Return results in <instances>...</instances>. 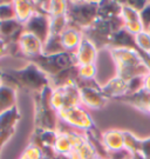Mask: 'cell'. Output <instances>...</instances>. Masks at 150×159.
Instances as JSON below:
<instances>
[{
    "label": "cell",
    "mask_w": 150,
    "mask_h": 159,
    "mask_svg": "<svg viewBox=\"0 0 150 159\" xmlns=\"http://www.w3.org/2000/svg\"><path fill=\"white\" fill-rule=\"evenodd\" d=\"M67 7H68V1H49L48 16L50 18L65 16L67 13Z\"/></svg>",
    "instance_id": "33"
},
{
    "label": "cell",
    "mask_w": 150,
    "mask_h": 159,
    "mask_svg": "<svg viewBox=\"0 0 150 159\" xmlns=\"http://www.w3.org/2000/svg\"><path fill=\"white\" fill-rule=\"evenodd\" d=\"M147 114H150V99L148 102V106H147Z\"/></svg>",
    "instance_id": "43"
},
{
    "label": "cell",
    "mask_w": 150,
    "mask_h": 159,
    "mask_svg": "<svg viewBox=\"0 0 150 159\" xmlns=\"http://www.w3.org/2000/svg\"><path fill=\"white\" fill-rule=\"evenodd\" d=\"M102 143L108 153H114L124 150L123 130L110 129L102 132Z\"/></svg>",
    "instance_id": "16"
},
{
    "label": "cell",
    "mask_w": 150,
    "mask_h": 159,
    "mask_svg": "<svg viewBox=\"0 0 150 159\" xmlns=\"http://www.w3.org/2000/svg\"><path fill=\"white\" fill-rule=\"evenodd\" d=\"M15 130H10V131H4V132H0V154L4 146L6 145V143L11 139L12 137L14 136Z\"/></svg>",
    "instance_id": "38"
},
{
    "label": "cell",
    "mask_w": 150,
    "mask_h": 159,
    "mask_svg": "<svg viewBox=\"0 0 150 159\" xmlns=\"http://www.w3.org/2000/svg\"><path fill=\"white\" fill-rule=\"evenodd\" d=\"M76 65H88V64H96L99 58V50L95 45L89 41L87 38L81 40V44L78 47L76 52L74 53Z\"/></svg>",
    "instance_id": "12"
},
{
    "label": "cell",
    "mask_w": 150,
    "mask_h": 159,
    "mask_svg": "<svg viewBox=\"0 0 150 159\" xmlns=\"http://www.w3.org/2000/svg\"><path fill=\"white\" fill-rule=\"evenodd\" d=\"M135 41L141 51L150 54V33L148 31L143 30L142 32L135 34Z\"/></svg>",
    "instance_id": "32"
},
{
    "label": "cell",
    "mask_w": 150,
    "mask_h": 159,
    "mask_svg": "<svg viewBox=\"0 0 150 159\" xmlns=\"http://www.w3.org/2000/svg\"><path fill=\"white\" fill-rule=\"evenodd\" d=\"M80 100H81V106L87 108L88 111L89 110L97 111L106 107L109 99L106 98V96L102 93L101 89L84 86L80 87Z\"/></svg>",
    "instance_id": "10"
},
{
    "label": "cell",
    "mask_w": 150,
    "mask_h": 159,
    "mask_svg": "<svg viewBox=\"0 0 150 159\" xmlns=\"http://www.w3.org/2000/svg\"><path fill=\"white\" fill-rule=\"evenodd\" d=\"M139 18L143 29L147 31L150 27V1H147L145 6L139 11Z\"/></svg>",
    "instance_id": "36"
},
{
    "label": "cell",
    "mask_w": 150,
    "mask_h": 159,
    "mask_svg": "<svg viewBox=\"0 0 150 159\" xmlns=\"http://www.w3.org/2000/svg\"><path fill=\"white\" fill-rule=\"evenodd\" d=\"M130 159H143V158H142V157H141L139 154H133Z\"/></svg>",
    "instance_id": "42"
},
{
    "label": "cell",
    "mask_w": 150,
    "mask_h": 159,
    "mask_svg": "<svg viewBox=\"0 0 150 159\" xmlns=\"http://www.w3.org/2000/svg\"><path fill=\"white\" fill-rule=\"evenodd\" d=\"M1 77H2V70H0V84H1Z\"/></svg>",
    "instance_id": "45"
},
{
    "label": "cell",
    "mask_w": 150,
    "mask_h": 159,
    "mask_svg": "<svg viewBox=\"0 0 150 159\" xmlns=\"http://www.w3.org/2000/svg\"><path fill=\"white\" fill-rule=\"evenodd\" d=\"M108 52L115 64L116 75L126 81L137 77H144L150 72L139 52L131 48H108Z\"/></svg>",
    "instance_id": "2"
},
{
    "label": "cell",
    "mask_w": 150,
    "mask_h": 159,
    "mask_svg": "<svg viewBox=\"0 0 150 159\" xmlns=\"http://www.w3.org/2000/svg\"><path fill=\"white\" fill-rule=\"evenodd\" d=\"M24 31V24L17 19L0 21V39L4 40L6 44H18Z\"/></svg>",
    "instance_id": "13"
},
{
    "label": "cell",
    "mask_w": 150,
    "mask_h": 159,
    "mask_svg": "<svg viewBox=\"0 0 150 159\" xmlns=\"http://www.w3.org/2000/svg\"><path fill=\"white\" fill-rule=\"evenodd\" d=\"M124 29V25L121 17L115 19H100L95 21L90 27L84 30V37L92 41L95 47L101 50H108L110 46L113 37Z\"/></svg>",
    "instance_id": "4"
},
{
    "label": "cell",
    "mask_w": 150,
    "mask_h": 159,
    "mask_svg": "<svg viewBox=\"0 0 150 159\" xmlns=\"http://www.w3.org/2000/svg\"><path fill=\"white\" fill-rule=\"evenodd\" d=\"M24 29L39 38L45 44L50 37V17L47 14L34 13L32 18L24 25Z\"/></svg>",
    "instance_id": "11"
},
{
    "label": "cell",
    "mask_w": 150,
    "mask_h": 159,
    "mask_svg": "<svg viewBox=\"0 0 150 159\" xmlns=\"http://www.w3.org/2000/svg\"><path fill=\"white\" fill-rule=\"evenodd\" d=\"M66 157L68 159H95L99 156L94 150V148L90 145V143L88 140H86L82 145L73 148L72 152Z\"/></svg>",
    "instance_id": "24"
},
{
    "label": "cell",
    "mask_w": 150,
    "mask_h": 159,
    "mask_svg": "<svg viewBox=\"0 0 150 159\" xmlns=\"http://www.w3.org/2000/svg\"><path fill=\"white\" fill-rule=\"evenodd\" d=\"M18 47L19 57L25 58L27 60L38 57L44 52V43L27 31H24L20 35L18 40Z\"/></svg>",
    "instance_id": "9"
},
{
    "label": "cell",
    "mask_w": 150,
    "mask_h": 159,
    "mask_svg": "<svg viewBox=\"0 0 150 159\" xmlns=\"http://www.w3.org/2000/svg\"><path fill=\"white\" fill-rule=\"evenodd\" d=\"M50 105H52V107L54 108L56 112L63 110V107H65V98H63V92H62L61 87L52 89Z\"/></svg>",
    "instance_id": "30"
},
{
    "label": "cell",
    "mask_w": 150,
    "mask_h": 159,
    "mask_svg": "<svg viewBox=\"0 0 150 159\" xmlns=\"http://www.w3.org/2000/svg\"><path fill=\"white\" fill-rule=\"evenodd\" d=\"M56 137H58V131L34 130L29 137V144L39 148L42 152V157H47L50 159L56 154L54 152Z\"/></svg>",
    "instance_id": "8"
},
{
    "label": "cell",
    "mask_w": 150,
    "mask_h": 159,
    "mask_svg": "<svg viewBox=\"0 0 150 159\" xmlns=\"http://www.w3.org/2000/svg\"><path fill=\"white\" fill-rule=\"evenodd\" d=\"M79 80H80V77H79L78 65H74L72 67H68L61 71L60 73L55 74L54 77H50L49 84L52 89H58V87H63L71 84L78 85Z\"/></svg>",
    "instance_id": "17"
},
{
    "label": "cell",
    "mask_w": 150,
    "mask_h": 159,
    "mask_svg": "<svg viewBox=\"0 0 150 159\" xmlns=\"http://www.w3.org/2000/svg\"><path fill=\"white\" fill-rule=\"evenodd\" d=\"M69 26L66 14L50 18V35H61L63 31Z\"/></svg>",
    "instance_id": "28"
},
{
    "label": "cell",
    "mask_w": 150,
    "mask_h": 159,
    "mask_svg": "<svg viewBox=\"0 0 150 159\" xmlns=\"http://www.w3.org/2000/svg\"><path fill=\"white\" fill-rule=\"evenodd\" d=\"M79 77L81 80H96L97 75V67L96 64H88V65H78Z\"/></svg>",
    "instance_id": "29"
},
{
    "label": "cell",
    "mask_w": 150,
    "mask_h": 159,
    "mask_svg": "<svg viewBox=\"0 0 150 159\" xmlns=\"http://www.w3.org/2000/svg\"><path fill=\"white\" fill-rule=\"evenodd\" d=\"M147 31H148V32H149V33H150V27H149V29H148V30H147Z\"/></svg>",
    "instance_id": "48"
},
{
    "label": "cell",
    "mask_w": 150,
    "mask_h": 159,
    "mask_svg": "<svg viewBox=\"0 0 150 159\" xmlns=\"http://www.w3.org/2000/svg\"><path fill=\"white\" fill-rule=\"evenodd\" d=\"M121 19L124 25V30H127L129 33L137 34L143 31V25L141 23L139 18V12L134 10L133 7L127 5L126 2H122V13H121Z\"/></svg>",
    "instance_id": "14"
},
{
    "label": "cell",
    "mask_w": 150,
    "mask_h": 159,
    "mask_svg": "<svg viewBox=\"0 0 150 159\" xmlns=\"http://www.w3.org/2000/svg\"><path fill=\"white\" fill-rule=\"evenodd\" d=\"M41 159H49V158H47V157H42Z\"/></svg>",
    "instance_id": "47"
},
{
    "label": "cell",
    "mask_w": 150,
    "mask_h": 159,
    "mask_svg": "<svg viewBox=\"0 0 150 159\" xmlns=\"http://www.w3.org/2000/svg\"><path fill=\"white\" fill-rule=\"evenodd\" d=\"M1 83L32 94L39 93L50 86L48 75L32 61H27L21 68H10L2 71Z\"/></svg>",
    "instance_id": "1"
},
{
    "label": "cell",
    "mask_w": 150,
    "mask_h": 159,
    "mask_svg": "<svg viewBox=\"0 0 150 159\" xmlns=\"http://www.w3.org/2000/svg\"><path fill=\"white\" fill-rule=\"evenodd\" d=\"M143 79H144V77H137V78L129 80L127 94H133V93L142 91L143 90Z\"/></svg>",
    "instance_id": "35"
},
{
    "label": "cell",
    "mask_w": 150,
    "mask_h": 159,
    "mask_svg": "<svg viewBox=\"0 0 150 159\" xmlns=\"http://www.w3.org/2000/svg\"><path fill=\"white\" fill-rule=\"evenodd\" d=\"M62 159H68V158H67L66 156H62Z\"/></svg>",
    "instance_id": "46"
},
{
    "label": "cell",
    "mask_w": 150,
    "mask_h": 159,
    "mask_svg": "<svg viewBox=\"0 0 150 159\" xmlns=\"http://www.w3.org/2000/svg\"><path fill=\"white\" fill-rule=\"evenodd\" d=\"M13 5H14V11H15V19L24 25L27 23L35 13L33 1L18 0V1H13Z\"/></svg>",
    "instance_id": "23"
},
{
    "label": "cell",
    "mask_w": 150,
    "mask_h": 159,
    "mask_svg": "<svg viewBox=\"0 0 150 159\" xmlns=\"http://www.w3.org/2000/svg\"><path fill=\"white\" fill-rule=\"evenodd\" d=\"M42 158V152L40 151L36 146L32 144H28L25 148L24 152L20 154L19 159H41Z\"/></svg>",
    "instance_id": "34"
},
{
    "label": "cell",
    "mask_w": 150,
    "mask_h": 159,
    "mask_svg": "<svg viewBox=\"0 0 150 159\" xmlns=\"http://www.w3.org/2000/svg\"><path fill=\"white\" fill-rule=\"evenodd\" d=\"M50 159H62V156H59V154H55L54 157H52Z\"/></svg>",
    "instance_id": "44"
},
{
    "label": "cell",
    "mask_w": 150,
    "mask_h": 159,
    "mask_svg": "<svg viewBox=\"0 0 150 159\" xmlns=\"http://www.w3.org/2000/svg\"><path fill=\"white\" fill-rule=\"evenodd\" d=\"M18 90L6 84H0V114L17 106Z\"/></svg>",
    "instance_id": "19"
},
{
    "label": "cell",
    "mask_w": 150,
    "mask_h": 159,
    "mask_svg": "<svg viewBox=\"0 0 150 159\" xmlns=\"http://www.w3.org/2000/svg\"><path fill=\"white\" fill-rule=\"evenodd\" d=\"M58 117L60 121L65 123L69 127H73L84 133L96 129L95 121L89 113V111L81 105L61 110L58 112Z\"/></svg>",
    "instance_id": "7"
},
{
    "label": "cell",
    "mask_w": 150,
    "mask_h": 159,
    "mask_svg": "<svg viewBox=\"0 0 150 159\" xmlns=\"http://www.w3.org/2000/svg\"><path fill=\"white\" fill-rule=\"evenodd\" d=\"M21 119V113L19 111V107L14 106L8 111H5L0 114V132L10 130H15V126Z\"/></svg>",
    "instance_id": "22"
},
{
    "label": "cell",
    "mask_w": 150,
    "mask_h": 159,
    "mask_svg": "<svg viewBox=\"0 0 150 159\" xmlns=\"http://www.w3.org/2000/svg\"><path fill=\"white\" fill-rule=\"evenodd\" d=\"M139 154L143 159H150V136L147 138H142Z\"/></svg>",
    "instance_id": "37"
},
{
    "label": "cell",
    "mask_w": 150,
    "mask_h": 159,
    "mask_svg": "<svg viewBox=\"0 0 150 159\" xmlns=\"http://www.w3.org/2000/svg\"><path fill=\"white\" fill-rule=\"evenodd\" d=\"M73 146L66 132H58L56 142L54 144V152L59 156H68L72 152Z\"/></svg>",
    "instance_id": "26"
},
{
    "label": "cell",
    "mask_w": 150,
    "mask_h": 159,
    "mask_svg": "<svg viewBox=\"0 0 150 159\" xmlns=\"http://www.w3.org/2000/svg\"><path fill=\"white\" fill-rule=\"evenodd\" d=\"M27 61H32L35 64L42 72L48 75V78L54 77L55 74L60 73L63 70L76 65L74 53H69V52H62V53L50 54V56L40 54Z\"/></svg>",
    "instance_id": "6"
},
{
    "label": "cell",
    "mask_w": 150,
    "mask_h": 159,
    "mask_svg": "<svg viewBox=\"0 0 150 159\" xmlns=\"http://www.w3.org/2000/svg\"><path fill=\"white\" fill-rule=\"evenodd\" d=\"M7 56H10V52H8V44H6L4 40L0 39V59L1 58H5Z\"/></svg>",
    "instance_id": "40"
},
{
    "label": "cell",
    "mask_w": 150,
    "mask_h": 159,
    "mask_svg": "<svg viewBox=\"0 0 150 159\" xmlns=\"http://www.w3.org/2000/svg\"><path fill=\"white\" fill-rule=\"evenodd\" d=\"M61 38V44L63 50L69 53H75L78 47L81 44V40L84 39V33L79 30L68 26L63 33L60 35Z\"/></svg>",
    "instance_id": "18"
},
{
    "label": "cell",
    "mask_w": 150,
    "mask_h": 159,
    "mask_svg": "<svg viewBox=\"0 0 150 159\" xmlns=\"http://www.w3.org/2000/svg\"><path fill=\"white\" fill-rule=\"evenodd\" d=\"M66 17L71 27L84 32L99 18V1H68Z\"/></svg>",
    "instance_id": "5"
},
{
    "label": "cell",
    "mask_w": 150,
    "mask_h": 159,
    "mask_svg": "<svg viewBox=\"0 0 150 159\" xmlns=\"http://www.w3.org/2000/svg\"><path fill=\"white\" fill-rule=\"evenodd\" d=\"M123 140H124V150L131 154H139L141 148L142 138L137 137L131 131L123 130Z\"/></svg>",
    "instance_id": "25"
},
{
    "label": "cell",
    "mask_w": 150,
    "mask_h": 159,
    "mask_svg": "<svg viewBox=\"0 0 150 159\" xmlns=\"http://www.w3.org/2000/svg\"><path fill=\"white\" fill-rule=\"evenodd\" d=\"M150 99V94L147 93L145 91H139L133 94H126L123 97H120L115 100L117 102H124V104H128L131 105L133 107H135L136 110H139V112L142 113H147V106H148V102Z\"/></svg>",
    "instance_id": "20"
},
{
    "label": "cell",
    "mask_w": 150,
    "mask_h": 159,
    "mask_svg": "<svg viewBox=\"0 0 150 159\" xmlns=\"http://www.w3.org/2000/svg\"><path fill=\"white\" fill-rule=\"evenodd\" d=\"M127 5H129L130 7H133L134 10H136V11H141L143 7L145 6L147 4V1H124Z\"/></svg>",
    "instance_id": "39"
},
{
    "label": "cell",
    "mask_w": 150,
    "mask_h": 159,
    "mask_svg": "<svg viewBox=\"0 0 150 159\" xmlns=\"http://www.w3.org/2000/svg\"><path fill=\"white\" fill-rule=\"evenodd\" d=\"M122 2L121 1H99V18L115 19L121 17Z\"/></svg>",
    "instance_id": "21"
},
{
    "label": "cell",
    "mask_w": 150,
    "mask_h": 159,
    "mask_svg": "<svg viewBox=\"0 0 150 159\" xmlns=\"http://www.w3.org/2000/svg\"><path fill=\"white\" fill-rule=\"evenodd\" d=\"M101 91L108 99H117L120 97H123L128 92V81L124 79L114 75L111 79H109L106 84L101 86Z\"/></svg>",
    "instance_id": "15"
},
{
    "label": "cell",
    "mask_w": 150,
    "mask_h": 159,
    "mask_svg": "<svg viewBox=\"0 0 150 159\" xmlns=\"http://www.w3.org/2000/svg\"><path fill=\"white\" fill-rule=\"evenodd\" d=\"M15 19L13 1H0V21Z\"/></svg>",
    "instance_id": "31"
},
{
    "label": "cell",
    "mask_w": 150,
    "mask_h": 159,
    "mask_svg": "<svg viewBox=\"0 0 150 159\" xmlns=\"http://www.w3.org/2000/svg\"><path fill=\"white\" fill-rule=\"evenodd\" d=\"M143 91H145L147 93L150 94V72L144 75V79H143Z\"/></svg>",
    "instance_id": "41"
},
{
    "label": "cell",
    "mask_w": 150,
    "mask_h": 159,
    "mask_svg": "<svg viewBox=\"0 0 150 159\" xmlns=\"http://www.w3.org/2000/svg\"><path fill=\"white\" fill-rule=\"evenodd\" d=\"M52 87L33 94L34 102V130L58 131L60 119L58 112L50 105Z\"/></svg>",
    "instance_id": "3"
},
{
    "label": "cell",
    "mask_w": 150,
    "mask_h": 159,
    "mask_svg": "<svg viewBox=\"0 0 150 159\" xmlns=\"http://www.w3.org/2000/svg\"><path fill=\"white\" fill-rule=\"evenodd\" d=\"M102 159H103V158H102Z\"/></svg>",
    "instance_id": "49"
},
{
    "label": "cell",
    "mask_w": 150,
    "mask_h": 159,
    "mask_svg": "<svg viewBox=\"0 0 150 159\" xmlns=\"http://www.w3.org/2000/svg\"><path fill=\"white\" fill-rule=\"evenodd\" d=\"M62 52L66 51L62 47L61 38L59 35H50L48 40L44 44V52H42V54L50 56V54H58V53H62Z\"/></svg>",
    "instance_id": "27"
}]
</instances>
